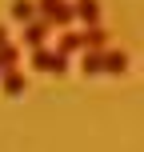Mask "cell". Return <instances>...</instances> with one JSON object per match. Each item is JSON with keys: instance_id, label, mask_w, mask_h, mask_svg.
<instances>
[{"instance_id": "cell-9", "label": "cell", "mask_w": 144, "mask_h": 152, "mask_svg": "<svg viewBox=\"0 0 144 152\" xmlns=\"http://www.w3.org/2000/svg\"><path fill=\"white\" fill-rule=\"evenodd\" d=\"M52 52H60V56H68V52H84V48H80V32H60V40H56V48H52Z\"/></svg>"}, {"instance_id": "cell-5", "label": "cell", "mask_w": 144, "mask_h": 152, "mask_svg": "<svg viewBox=\"0 0 144 152\" xmlns=\"http://www.w3.org/2000/svg\"><path fill=\"white\" fill-rule=\"evenodd\" d=\"M80 48L84 52H104L108 48V32L104 28H84L80 32Z\"/></svg>"}, {"instance_id": "cell-3", "label": "cell", "mask_w": 144, "mask_h": 152, "mask_svg": "<svg viewBox=\"0 0 144 152\" xmlns=\"http://www.w3.org/2000/svg\"><path fill=\"white\" fill-rule=\"evenodd\" d=\"M100 0H72V20H84V28H100Z\"/></svg>"}, {"instance_id": "cell-11", "label": "cell", "mask_w": 144, "mask_h": 152, "mask_svg": "<svg viewBox=\"0 0 144 152\" xmlns=\"http://www.w3.org/2000/svg\"><path fill=\"white\" fill-rule=\"evenodd\" d=\"M80 76H100V52H80Z\"/></svg>"}, {"instance_id": "cell-1", "label": "cell", "mask_w": 144, "mask_h": 152, "mask_svg": "<svg viewBox=\"0 0 144 152\" xmlns=\"http://www.w3.org/2000/svg\"><path fill=\"white\" fill-rule=\"evenodd\" d=\"M32 12H36V20L44 24L48 32H52V28L68 32L72 28V4H68V0H32Z\"/></svg>"}, {"instance_id": "cell-10", "label": "cell", "mask_w": 144, "mask_h": 152, "mask_svg": "<svg viewBox=\"0 0 144 152\" xmlns=\"http://www.w3.org/2000/svg\"><path fill=\"white\" fill-rule=\"evenodd\" d=\"M4 68H20V44H12V40L0 48V72Z\"/></svg>"}, {"instance_id": "cell-4", "label": "cell", "mask_w": 144, "mask_h": 152, "mask_svg": "<svg viewBox=\"0 0 144 152\" xmlns=\"http://www.w3.org/2000/svg\"><path fill=\"white\" fill-rule=\"evenodd\" d=\"M128 72V56L120 48H104L100 52V76H124Z\"/></svg>"}, {"instance_id": "cell-12", "label": "cell", "mask_w": 144, "mask_h": 152, "mask_svg": "<svg viewBox=\"0 0 144 152\" xmlns=\"http://www.w3.org/2000/svg\"><path fill=\"white\" fill-rule=\"evenodd\" d=\"M4 44H8V28L0 24V48H4Z\"/></svg>"}, {"instance_id": "cell-2", "label": "cell", "mask_w": 144, "mask_h": 152, "mask_svg": "<svg viewBox=\"0 0 144 152\" xmlns=\"http://www.w3.org/2000/svg\"><path fill=\"white\" fill-rule=\"evenodd\" d=\"M28 64H32L36 72H52V76H64V72H68V56L52 52L48 44H44V48H36V52L28 56Z\"/></svg>"}, {"instance_id": "cell-6", "label": "cell", "mask_w": 144, "mask_h": 152, "mask_svg": "<svg viewBox=\"0 0 144 152\" xmlns=\"http://www.w3.org/2000/svg\"><path fill=\"white\" fill-rule=\"evenodd\" d=\"M0 88H4L8 96H20V92L28 88V80H24L20 68H4V72H0Z\"/></svg>"}, {"instance_id": "cell-8", "label": "cell", "mask_w": 144, "mask_h": 152, "mask_svg": "<svg viewBox=\"0 0 144 152\" xmlns=\"http://www.w3.org/2000/svg\"><path fill=\"white\" fill-rule=\"evenodd\" d=\"M8 20H16V24H32V20H36L32 0H12V4H8Z\"/></svg>"}, {"instance_id": "cell-7", "label": "cell", "mask_w": 144, "mask_h": 152, "mask_svg": "<svg viewBox=\"0 0 144 152\" xmlns=\"http://www.w3.org/2000/svg\"><path fill=\"white\" fill-rule=\"evenodd\" d=\"M44 40H48V28L40 20H32V24H24V44L36 52V48H44Z\"/></svg>"}]
</instances>
